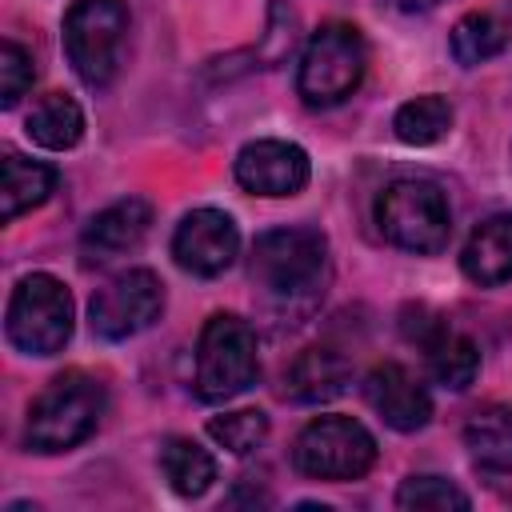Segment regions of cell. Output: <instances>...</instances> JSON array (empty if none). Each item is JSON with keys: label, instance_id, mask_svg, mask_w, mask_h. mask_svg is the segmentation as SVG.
<instances>
[{"label": "cell", "instance_id": "cell-25", "mask_svg": "<svg viewBox=\"0 0 512 512\" xmlns=\"http://www.w3.org/2000/svg\"><path fill=\"white\" fill-rule=\"evenodd\" d=\"M32 80H36L32 56L16 40H4L0 44V104L4 108H16L20 96L32 88Z\"/></svg>", "mask_w": 512, "mask_h": 512}, {"label": "cell", "instance_id": "cell-14", "mask_svg": "<svg viewBox=\"0 0 512 512\" xmlns=\"http://www.w3.org/2000/svg\"><path fill=\"white\" fill-rule=\"evenodd\" d=\"M152 228V204L140 200V196H124L116 204H108L104 212H96L80 236V248H84V260L88 264H104V260H116L132 248L144 244Z\"/></svg>", "mask_w": 512, "mask_h": 512}, {"label": "cell", "instance_id": "cell-20", "mask_svg": "<svg viewBox=\"0 0 512 512\" xmlns=\"http://www.w3.org/2000/svg\"><path fill=\"white\" fill-rule=\"evenodd\" d=\"M160 472H164V480H168V488H172L176 496L192 500V496H204V492L212 488V480H216V460H212V452L200 448L196 440H188V436H168V440L160 444Z\"/></svg>", "mask_w": 512, "mask_h": 512}, {"label": "cell", "instance_id": "cell-4", "mask_svg": "<svg viewBox=\"0 0 512 512\" xmlns=\"http://www.w3.org/2000/svg\"><path fill=\"white\" fill-rule=\"evenodd\" d=\"M364 68H368V48H364L360 28L344 20L320 24L300 56L296 92L312 108H332L360 88Z\"/></svg>", "mask_w": 512, "mask_h": 512}, {"label": "cell", "instance_id": "cell-22", "mask_svg": "<svg viewBox=\"0 0 512 512\" xmlns=\"http://www.w3.org/2000/svg\"><path fill=\"white\" fill-rule=\"evenodd\" d=\"M392 128H396V136H400L404 144H412V148L440 144V140L448 136V128H452V104H448L444 96H436V92L416 96V100L400 104Z\"/></svg>", "mask_w": 512, "mask_h": 512}, {"label": "cell", "instance_id": "cell-12", "mask_svg": "<svg viewBox=\"0 0 512 512\" xmlns=\"http://www.w3.org/2000/svg\"><path fill=\"white\" fill-rule=\"evenodd\" d=\"M236 252H240V232L232 216L220 208H196L176 224L172 256L192 276H220L224 268H232Z\"/></svg>", "mask_w": 512, "mask_h": 512}, {"label": "cell", "instance_id": "cell-17", "mask_svg": "<svg viewBox=\"0 0 512 512\" xmlns=\"http://www.w3.org/2000/svg\"><path fill=\"white\" fill-rule=\"evenodd\" d=\"M464 448L480 472H512V404H484L464 420Z\"/></svg>", "mask_w": 512, "mask_h": 512}, {"label": "cell", "instance_id": "cell-19", "mask_svg": "<svg viewBox=\"0 0 512 512\" xmlns=\"http://www.w3.org/2000/svg\"><path fill=\"white\" fill-rule=\"evenodd\" d=\"M24 128H28V140L32 144H40L48 152H64V148H76L80 144V136H84V112H80V104L72 96L48 92V96H40L32 104Z\"/></svg>", "mask_w": 512, "mask_h": 512}, {"label": "cell", "instance_id": "cell-3", "mask_svg": "<svg viewBox=\"0 0 512 512\" xmlns=\"http://www.w3.org/2000/svg\"><path fill=\"white\" fill-rule=\"evenodd\" d=\"M376 228L388 244L404 252H416V256L440 252L452 236V208L444 188L420 176L392 180L376 200Z\"/></svg>", "mask_w": 512, "mask_h": 512}, {"label": "cell", "instance_id": "cell-1", "mask_svg": "<svg viewBox=\"0 0 512 512\" xmlns=\"http://www.w3.org/2000/svg\"><path fill=\"white\" fill-rule=\"evenodd\" d=\"M248 272L268 304L284 312H304L324 292L328 240L316 228H272L256 236Z\"/></svg>", "mask_w": 512, "mask_h": 512}, {"label": "cell", "instance_id": "cell-15", "mask_svg": "<svg viewBox=\"0 0 512 512\" xmlns=\"http://www.w3.org/2000/svg\"><path fill=\"white\" fill-rule=\"evenodd\" d=\"M460 268L480 288H496V284L512 280V212L488 216L468 236V244L460 252Z\"/></svg>", "mask_w": 512, "mask_h": 512}, {"label": "cell", "instance_id": "cell-21", "mask_svg": "<svg viewBox=\"0 0 512 512\" xmlns=\"http://www.w3.org/2000/svg\"><path fill=\"white\" fill-rule=\"evenodd\" d=\"M504 48H512V24L500 20L496 12H468L452 28V56L464 68H476V64L500 56Z\"/></svg>", "mask_w": 512, "mask_h": 512}, {"label": "cell", "instance_id": "cell-18", "mask_svg": "<svg viewBox=\"0 0 512 512\" xmlns=\"http://www.w3.org/2000/svg\"><path fill=\"white\" fill-rule=\"evenodd\" d=\"M56 192V168L28 160L20 152H8L0 164V216L16 220L32 208H40Z\"/></svg>", "mask_w": 512, "mask_h": 512}, {"label": "cell", "instance_id": "cell-24", "mask_svg": "<svg viewBox=\"0 0 512 512\" xmlns=\"http://www.w3.org/2000/svg\"><path fill=\"white\" fill-rule=\"evenodd\" d=\"M208 436L228 448L232 456H248L264 444L268 436V416L260 408H240V412H224V416H212L208 420Z\"/></svg>", "mask_w": 512, "mask_h": 512}, {"label": "cell", "instance_id": "cell-26", "mask_svg": "<svg viewBox=\"0 0 512 512\" xmlns=\"http://www.w3.org/2000/svg\"><path fill=\"white\" fill-rule=\"evenodd\" d=\"M396 12H428V8H436L440 0H388Z\"/></svg>", "mask_w": 512, "mask_h": 512}, {"label": "cell", "instance_id": "cell-13", "mask_svg": "<svg viewBox=\"0 0 512 512\" xmlns=\"http://www.w3.org/2000/svg\"><path fill=\"white\" fill-rule=\"evenodd\" d=\"M364 400L396 432H420L432 420V396L404 364H376L364 376Z\"/></svg>", "mask_w": 512, "mask_h": 512}, {"label": "cell", "instance_id": "cell-9", "mask_svg": "<svg viewBox=\"0 0 512 512\" xmlns=\"http://www.w3.org/2000/svg\"><path fill=\"white\" fill-rule=\"evenodd\" d=\"M164 308V284L152 268H128L104 288H96L88 304V324L100 340H128L144 332Z\"/></svg>", "mask_w": 512, "mask_h": 512}, {"label": "cell", "instance_id": "cell-10", "mask_svg": "<svg viewBox=\"0 0 512 512\" xmlns=\"http://www.w3.org/2000/svg\"><path fill=\"white\" fill-rule=\"evenodd\" d=\"M400 328H404V336H408L412 344L424 348L428 376H432L440 388L464 392V388L476 380V372H480V348H476V340H472L468 332L452 328L444 316L428 312L424 304L404 308Z\"/></svg>", "mask_w": 512, "mask_h": 512}, {"label": "cell", "instance_id": "cell-5", "mask_svg": "<svg viewBox=\"0 0 512 512\" xmlns=\"http://www.w3.org/2000/svg\"><path fill=\"white\" fill-rule=\"evenodd\" d=\"M260 376V356H256V332L232 316V312H216L208 316V324L200 328L196 340V392L200 400H232L240 392H248Z\"/></svg>", "mask_w": 512, "mask_h": 512}, {"label": "cell", "instance_id": "cell-2", "mask_svg": "<svg viewBox=\"0 0 512 512\" xmlns=\"http://www.w3.org/2000/svg\"><path fill=\"white\" fill-rule=\"evenodd\" d=\"M104 384L80 368L60 372L28 408L24 444L32 452H68L84 444L104 416Z\"/></svg>", "mask_w": 512, "mask_h": 512}, {"label": "cell", "instance_id": "cell-7", "mask_svg": "<svg viewBox=\"0 0 512 512\" xmlns=\"http://www.w3.org/2000/svg\"><path fill=\"white\" fill-rule=\"evenodd\" d=\"M128 32L124 0H76L64 16V52L88 88L112 84Z\"/></svg>", "mask_w": 512, "mask_h": 512}, {"label": "cell", "instance_id": "cell-11", "mask_svg": "<svg viewBox=\"0 0 512 512\" xmlns=\"http://www.w3.org/2000/svg\"><path fill=\"white\" fill-rule=\"evenodd\" d=\"M312 176L308 152L292 140H252L236 152V184L252 196H296Z\"/></svg>", "mask_w": 512, "mask_h": 512}, {"label": "cell", "instance_id": "cell-16", "mask_svg": "<svg viewBox=\"0 0 512 512\" xmlns=\"http://www.w3.org/2000/svg\"><path fill=\"white\" fill-rule=\"evenodd\" d=\"M352 384V364L332 348H304L284 368V392L300 404H324L336 400Z\"/></svg>", "mask_w": 512, "mask_h": 512}, {"label": "cell", "instance_id": "cell-6", "mask_svg": "<svg viewBox=\"0 0 512 512\" xmlns=\"http://www.w3.org/2000/svg\"><path fill=\"white\" fill-rule=\"evenodd\" d=\"M8 340L24 356H56L72 336V292L52 272H28L8 300Z\"/></svg>", "mask_w": 512, "mask_h": 512}, {"label": "cell", "instance_id": "cell-8", "mask_svg": "<svg viewBox=\"0 0 512 512\" xmlns=\"http://www.w3.org/2000/svg\"><path fill=\"white\" fill-rule=\"evenodd\" d=\"M292 460L312 480H360L376 464V440L352 416H316L296 436Z\"/></svg>", "mask_w": 512, "mask_h": 512}, {"label": "cell", "instance_id": "cell-23", "mask_svg": "<svg viewBox=\"0 0 512 512\" xmlns=\"http://www.w3.org/2000/svg\"><path fill=\"white\" fill-rule=\"evenodd\" d=\"M396 508H404V512H448V508L468 512L472 500L444 476H408L396 488Z\"/></svg>", "mask_w": 512, "mask_h": 512}]
</instances>
